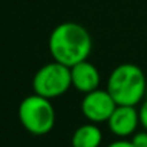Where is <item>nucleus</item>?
Returning <instances> with one entry per match:
<instances>
[{
  "mask_svg": "<svg viewBox=\"0 0 147 147\" xmlns=\"http://www.w3.org/2000/svg\"><path fill=\"white\" fill-rule=\"evenodd\" d=\"M92 51V38L90 32L77 22L59 23L49 36V52L53 61L74 66L87 61Z\"/></svg>",
  "mask_w": 147,
  "mask_h": 147,
  "instance_id": "1",
  "label": "nucleus"
},
{
  "mask_svg": "<svg viewBox=\"0 0 147 147\" xmlns=\"http://www.w3.org/2000/svg\"><path fill=\"white\" fill-rule=\"evenodd\" d=\"M146 90V75L143 69L134 63H121L115 66L107 81V91L117 105L136 107L141 104Z\"/></svg>",
  "mask_w": 147,
  "mask_h": 147,
  "instance_id": "2",
  "label": "nucleus"
},
{
  "mask_svg": "<svg viewBox=\"0 0 147 147\" xmlns=\"http://www.w3.org/2000/svg\"><path fill=\"white\" fill-rule=\"evenodd\" d=\"M19 120L23 128L33 136H45L52 131L56 121V113L51 100L32 94L19 105Z\"/></svg>",
  "mask_w": 147,
  "mask_h": 147,
  "instance_id": "3",
  "label": "nucleus"
},
{
  "mask_svg": "<svg viewBox=\"0 0 147 147\" xmlns=\"http://www.w3.org/2000/svg\"><path fill=\"white\" fill-rule=\"evenodd\" d=\"M35 94L45 97L48 100L58 98L68 92L72 87L71 81V68L65 66L56 61L40 66L32 81Z\"/></svg>",
  "mask_w": 147,
  "mask_h": 147,
  "instance_id": "4",
  "label": "nucleus"
},
{
  "mask_svg": "<svg viewBox=\"0 0 147 147\" xmlns=\"http://www.w3.org/2000/svg\"><path fill=\"white\" fill-rule=\"evenodd\" d=\"M117 104L107 90H95L84 95L81 102V111L84 117L94 124L107 123L114 113Z\"/></svg>",
  "mask_w": 147,
  "mask_h": 147,
  "instance_id": "5",
  "label": "nucleus"
},
{
  "mask_svg": "<svg viewBox=\"0 0 147 147\" xmlns=\"http://www.w3.org/2000/svg\"><path fill=\"white\" fill-rule=\"evenodd\" d=\"M107 124L110 131L118 138L131 137L140 125L138 110L131 105H117Z\"/></svg>",
  "mask_w": 147,
  "mask_h": 147,
  "instance_id": "6",
  "label": "nucleus"
},
{
  "mask_svg": "<svg viewBox=\"0 0 147 147\" xmlns=\"http://www.w3.org/2000/svg\"><path fill=\"white\" fill-rule=\"evenodd\" d=\"M71 81H72V87L77 91L82 92L84 95L98 90L100 87V71L97 69L95 65H92L91 62L82 61L77 65L71 66Z\"/></svg>",
  "mask_w": 147,
  "mask_h": 147,
  "instance_id": "7",
  "label": "nucleus"
},
{
  "mask_svg": "<svg viewBox=\"0 0 147 147\" xmlns=\"http://www.w3.org/2000/svg\"><path fill=\"white\" fill-rule=\"evenodd\" d=\"M72 147H100L102 143V131L94 123L80 125L72 134Z\"/></svg>",
  "mask_w": 147,
  "mask_h": 147,
  "instance_id": "8",
  "label": "nucleus"
},
{
  "mask_svg": "<svg viewBox=\"0 0 147 147\" xmlns=\"http://www.w3.org/2000/svg\"><path fill=\"white\" fill-rule=\"evenodd\" d=\"M130 141H131V144L134 147H147V130L136 131L131 136Z\"/></svg>",
  "mask_w": 147,
  "mask_h": 147,
  "instance_id": "9",
  "label": "nucleus"
},
{
  "mask_svg": "<svg viewBox=\"0 0 147 147\" xmlns=\"http://www.w3.org/2000/svg\"><path fill=\"white\" fill-rule=\"evenodd\" d=\"M138 117H140V125L147 130V98L141 101V105L138 108Z\"/></svg>",
  "mask_w": 147,
  "mask_h": 147,
  "instance_id": "10",
  "label": "nucleus"
},
{
  "mask_svg": "<svg viewBox=\"0 0 147 147\" xmlns=\"http://www.w3.org/2000/svg\"><path fill=\"white\" fill-rule=\"evenodd\" d=\"M107 147H134V146L131 144V141H130V140H125V138H118V140H115V141L110 143Z\"/></svg>",
  "mask_w": 147,
  "mask_h": 147,
  "instance_id": "11",
  "label": "nucleus"
}]
</instances>
